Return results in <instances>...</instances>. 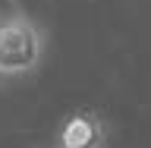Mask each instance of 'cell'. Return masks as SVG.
<instances>
[{
    "label": "cell",
    "mask_w": 151,
    "mask_h": 148,
    "mask_svg": "<svg viewBox=\"0 0 151 148\" xmlns=\"http://www.w3.org/2000/svg\"><path fill=\"white\" fill-rule=\"evenodd\" d=\"M104 142H107V129L94 110L69 113L57 132V148H104Z\"/></svg>",
    "instance_id": "2"
},
{
    "label": "cell",
    "mask_w": 151,
    "mask_h": 148,
    "mask_svg": "<svg viewBox=\"0 0 151 148\" xmlns=\"http://www.w3.org/2000/svg\"><path fill=\"white\" fill-rule=\"evenodd\" d=\"M16 16H22V9H19L16 0H0V25L9 22V19H16Z\"/></svg>",
    "instance_id": "3"
},
{
    "label": "cell",
    "mask_w": 151,
    "mask_h": 148,
    "mask_svg": "<svg viewBox=\"0 0 151 148\" xmlns=\"http://www.w3.org/2000/svg\"><path fill=\"white\" fill-rule=\"evenodd\" d=\"M44 38L28 16H16L0 25V76H22L41 63Z\"/></svg>",
    "instance_id": "1"
}]
</instances>
